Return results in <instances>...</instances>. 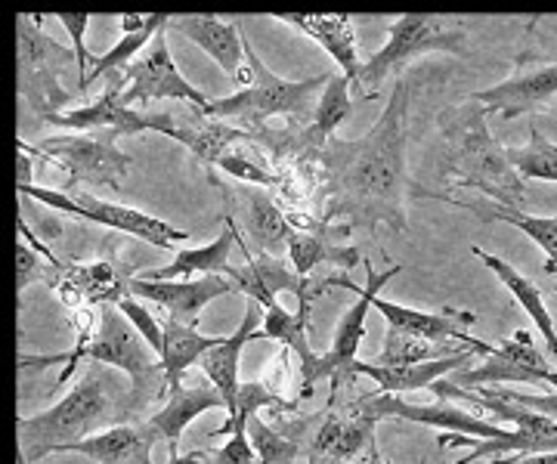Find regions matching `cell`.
I'll return each instance as SVG.
<instances>
[{
	"instance_id": "1",
	"label": "cell",
	"mask_w": 557,
	"mask_h": 464,
	"mask_svg": "<svg viewBox=\"0 0 557 464\" xmlns=\"http://www.w3.org/2000/svg\"><path fill=\"white\" fill-rule=\"evenodd\" d=\"M412 105V84L403 75L394 78L391 100L372 130L359 140H332L322 149V164L329 174V204L325 221H347V226L379 229V223L394 233H406V199H431L406 171V118Z\"/></svg>"
},
{
	"instance_id": "2",
	"label": "cell",
	"mask_w": 557,
	"mask_h": 464,
	"mask_svg": "<svg viewBox=\"0 0 557 464\" xmlns=\"http://www.w3.org/2000/svg\"><path fill=\"white\" fill-rule=\"evenodd\" d=\"M490 109L468 100L453 109H443L437 115L443 130V171L456 177L461 189H478L490 202L523 208L527 202V183L508 162L505 146L486 127Z\"/></svg>"
},
{
	"instance_id": "3",
	"label": "cell",
	"mask_w": 557,
	"mask_h": 464,
	"mask_svg": "<svg viewBox=\"0 0 557 464\" xmlns=\"http://www.w3.org/2000/svg\"><path fill=\"white\" fill-rule=\"evenodd\" d=\"M81 360L87 363L106 365V368H119L131 378V397H127V412L137 415L146 412L149 405L161 400L168 393V375H164V365H161L159 353L143 341L137 328L131 325V319L119 310V303H102L100 306V328L94 338L78 341V347L69 353V356H20L22 368L35 365L53 363H69L62 372V381L72 378V372L78 368Z\"/></svg>"
},
{
	"instance_id": "4",
	"label": "cell",
	"mask_w": 557,
	"mask_h": 464,
	"mask_svg": "<svg viewBox=\"0 0 557 464\" xmlns=\"http://www.w3.org/2000/svg\"><path fill=\"white\" fill-rule=\"evenodd\" d=\"M127 403L119 400V387L112 381L109 368H94L87 378H81L60 403L32 418H20V455L28 464L44 462L47 455H57L62 446L78 443L84 437H94L112 422H121Z\"/></svg>"
},
{
	"instance_id": "5",
	"label": "cell",
	"mask_w": 557,
	"mask_h": 464,
	"mask_svg": "<svg viewBox=\"0 0 557 464\" xmlns=\"http://www.w3.org/2000/svg\"><path fill=\"white\" fill-rule=\"evenodd\" d=\"M431 393L437 400H465V403L478 405L483 409L490 418L498 422L518 424L508 440H478V437H465V434H443L440 437V449L446 446H468L471 452L465 459H458L456 464H474L478 459H498L505 452H515V455H542V452H557V422L548 415H539L533 409H523L518 403H508L496 393H490L486 387H480L478 393L458 387L456 381H446L440 378L437 384H431Z\"/></svg>"
},
{
	"instance_id": "6",
	"label": "cell",
	"mask_w": 557,
	"mask_h": 464,
	"mask_svg": "<svg viewBox=\"0 0 557 464\" xmlns=\"http://www.w3.org/2000/svg\"><path fill=\"white\" fill-rule=\"evenodd\" d=\"M245 53H248V65H251V84L242 87L239 93H230L223 100H211L205 115L218 118V122L239 118V122L251 124V127L270 122L276 115H288L295 122H300V118L313 122L319 97L329 87L332 75L325 72V75H317V78H307V81H285V78H278L276 72H270L263 65V60L255 53L248 38H245Z\"/></svg>"
},
{
	"instance_id": "7",
	"label": "cell",
	"mask_w": 557,
	"mask_h": 464,
	"mask_svg": "<svg viewBox=\"0 0 557 464\" xmlns=\"http://www.w3.org/2000/svg\"><path fill=\"white\" fill-rule=\"evenodd\" d=\"M428 53L465 57L468 53L465 28L458 22L446 20V16H424V13H406V16L391 22L387 43L372 60L362 62L357 81L362 100H372L387 75L403 72V65H409L416 57H428Z\"/></svg>"
},
{
	"instance_id": "8",
	"label": "cell",
	"mask_w": 557,
	"mask_h": 464,
	"mask_svg": "<svg viewBox=\"0 0 557 464\" xmlns=\"http://www.w3.org/2000/svg\"><path fill=\"white\" fill-rule=\"evenodd\" d=\"M115 130H94V134H57L47 137L38 146H25L20 140L22 152H28L32 159L60 164L69 174V189L87 183V186H109L121 189L124 177L131 174V155L119 146Z\"/></svg>"
},
{
	"instance_id": "9",
	"label": "cell",
	"mask_w": 557,
	"mask_h": 464,
	"mask_svg": "<svg viewBox=\"0 0 557 464\" xmlns=\"http://www.w3.org/2000/svg\"><path fill=\"white\" fill-rule=\"evenodd\" d=\"M20 192L25 199H35V202L47 204L60 214H69V217H78V221L100 223V226H109L115 233H127L139 242H149L161 248V251H174L180 242H189V233L186 229H177L171 223L159 221L152 214H143L137 208H127V204L115 202H102L90 192H75V189H47V186H35V183H20ZM180 251V248H177Z\"/></svg>"
},
{
	"instance_id": "10",
	"label": "cell",
	"mask_w": 557,
	"mask_h": 464,
	"mask_svg": "<svg viewBox=\"0 0 557 464\" xmlns=\"http://www.w3.org/2000/svg\"><path fill=\"white\" fill-rule=\"evenodd\" d=\"M16 32H20V90L44 122L72 100V93L62 90L60 72L62 65L78 62V57L75 50H65L62 43L50 41L40 32L38 22H28V16H16Z\"/></svg>"
},
{
	"instance_id": "11",
	"label": "cell",
	"mask_w": 557,
	"mask_h": 464,
	"mask_svg": "<svg viewBox=\"0 0 557 464\" xmlns=\"http://www.w3.org/2000/svg\"><path fill=\"white\" fill-rule=\"evenodd\" d=\"M357 409L359 415H369V418H397V422H416L428 424V427H440L446 434H465V437H478V440H508L511 430H505L502 424L493 418H480L471 415L465 409H458L449 400H437L434 405H416L406 403L403 397L394 393H366L359 397L357 403L350 405Z\"/></svg>"
},
{
	"instance_id": "12",
	"label": "cell",
	"mask_w": 557,
	"mask_h": 464,
	"mask_svg": "<svg viewBox=\"0 0 557 464\" xmlns=\"http://www.w3.org/2000/svg\"><path fill=\"white\" fill-rule=\"evenodd\" d=\"M124 81H127V87H124L121 100L127 105H149L156 100L189 102L193 109H208L211 105V100L201 90H196L193 84L183 78V72L171 57V47H168V28L146 47L143 57H137L127 65Z\"/></svg>"
},
{
	"instance_id": "13",
	"label": "cell",
	"mask_w": 557,
	"mask_h": 464,
	"mask_svg": "<svg viewBox=\"0 0 557 464\" xmlns=\"http://www.w3.org/2000/svg\"><path fill=\"white\" fill-rule=\"evenodd\" d=\"M127 84L119 78H109V90H102L100 100H94L90 105H81L72 112H57L50 118H44V124L50 127H62L69 134H94V130H115L121 137H134V134H146L156 130L171 137L174 130V115L161 112V115H143L134 112L127 102L121 100Z\"/></svg>"
},
{
	"instance_id": "14",
	"label": "cell",
	"mask_w": 557,
	"mask_h": 464,
	"mask_svg": "<svg viewBox=\"0 0 557 464\" xmlns=\"http://www.w3.org/2000/svg\"><path fill=\"white\" fill-rule=\"evenodd\" d=\"M471 100L502 115V122H515L520 115H533L557 100V60L527 57L518 62L515 75L471 93Z\"/></svg>"
},
{
	"instance_id": "15",
	"label": "cell",
	"mask_w": 557,
	"mask_h": 464,
	"mask_svg": "<svg viewBox=\"0 0 557 464\" xmlns=\"http://www.w3.org/2000/svg\"><path fill=\"white\" fill-rule=\"evenodd\" d=\"M552 365L539 350L530 331H515L508 341L496 347L493 356L478 368H468L456 378L458 387H505V384H530V387H548Z\"/></svg>"
},
{
	"instance_id": "16",
	"label": "cell",
	"mask_w": 557,
	"mask_h": 464,
	"mask_svg": "<svg viewBox=\"0 0 557 464\" xmlns=\"http://www.w3.org/2000/svg\"><path fill=\"white\" fill-rule=\"evenodd\" d=\"M362 266H366V285H362V291L354 298V306H350V310L341 316V323L335 325L332 347H329V353H325L329 368H332V381H329L332 384V397L338 393L341 384L357 378V375H354V363H357L359 343L366 338V316H369V310H375V301L381 298V288L391 283V279H397L399 273H403V266H391V269H384V273H379L369 261H362Z\"/></svg>"
},
{
	"instance_id": "17",
	"label": "cell",
	"mask_w": 557,
	"mask_h": 464,
	"mask_svg": "<svg viewBox=\"0 0 557 464\" xmlns=\"http://www.w3.org/2000/svg\"><path fill=\"white\" fill-rule=\"evenodd\" d=\"M239 288L226 276H201V279H174V283H152L143 276H131L127 294L131 298H146V301L164 306L168 319L180 325L199 328L205 306L218 298L236 294Z\"/></svg>"
},
{
	"instance_id": "18",
	"label": "cell",
	"mask_w": 557,
	"mask_h": 464,
	"mask_svg": "<svg viewBox=\"0 0 557 464\" xmlns=\"http://www.w3.org/2000/svg\"><path fill=\"white\" fill-rule=\"evenodd\" d=\"M375 310L387 319V328H397V331H406V335H416V338H424V341L434 343H449L458 341L461 347H474L483 356H493L496 347L486 341H474L468 335L471 325H478V316L471 310H440V313H424V310H416V306H403V303L384 301L379 298L375 301Z\"/></svg>"
},
{
	"instance_id": "19",
	"label": "cell",
	"mask_w": 557,
	"mask_h": 464,
	"mask_svg": "<svg viewBox=\"0 0 557 464\" xmlns=\"http://www.w3.org/2000/svg\"><path fill=\"white\" fill-rule=\"evenodd\" d=\"M168 32H174L205 50L223 68V75H230L236 84H245V87L251 84V65H248V53H245L242 25L223 22L218 16H171Z\"/></svg>"
},
{
	"instance_id": "20",
	"label": "cell",
	"mask_w": 557,
	"mask_h": 464,
	"mask_svg": "<svg viewBox=\"0 0 557 464\" xmlns=\"http://www.w3.org/2000/svg\"><path fill=\"white\" fill-rule=\"evenodd\" d=\"M278 341L288 353L300 360V397H313V387L319 381H332L329 360L313 353L310 338H307V313H288L278 301L263 306V328L258 331V341Z\"/></svg>"
},
{
	"instance_id": "21",
	"label": "cell",
	"mask_w": 557,
	"mask_h": 464,
	"mask_svg": "<svg viewBox=\"0 0 557 464\" xmlns=\"http://www.w3.org/2000/svg\"><path fill=\"white\" fill-rule=\"evenodd\" d=\"M156 440H159V430L149 422L112 424L94 437L62 446L57 455L72 452V455H84L97 464H152Z\"/></svg>"
},
{
	"instance_id": "22",
	"label": "cell",
	"mask_w": 557,
	"mask_h": 464,
	"mask_svg": "<svg viewBox=\"0 0 557 464\" xmlns=\"http://www.w3.org/2000/svg\"><path fill=\"white\" fill-rule=\"evenodd\" d=\"M263 319V306L258 301H245V316H242L239 328L223 338L218 347H211L199 360V368L205 378L220 390V397L226 400V418L236 412V397H239V360L242 350L248 341H258V325Z\"/></svg>"
},
{
	"instance_id": "23",
	"label": "cell",
	"mask_w": 557,
	"mask_h": 464,
	"mask_svg": "<svg viewBox=\"0 0 557 464\" xmlns=\"http://www.w3.org/2000/svg\"><path fill=\"white\" fill-rule=\"evenodd\" d=\"M273 20L313 38L332 60L338 62L341 75H347L354 84L359 81L362 62L357 57V35H354L350 16H344V13H278Z\"/></svg>"
},
{
	"instance_id": "24",
	"label": "cell",
	"mask_w": 557,
	"mask_h": 464,
	"mask_svg": "<svg viewBox=\"0 0 557 464\" xmlns=\"http://www.w3.org/2000/svg\"><path fill=\"white\" fill-rule=\"evenodd\" d=\"M239 242V229L233 217H226V226L214 242L201 244V248H180L174 254L171 266H161L146 273L143 279H152V283H174V279H201V276H226L233 283V273L236 266L230 263L233 254V244Z\"/></svg>"
},
{
	"instance_id": "25",
	"label": "cell",
	"mask_w": 557,
	"mask_h": 464,
	"mask_svg": "<svg viewBox=\"0 0 557 464\" xmlns=\"http://www.w3.org/2000/svg\"><path fill=\"white\" fill-rule=\"evenodd\" d=\"M375 418L359 415L357 409L329 412V418L319 424L313 440L307 446V455H317L329 464H350L366 446L375 440Z\"/></svg>"
},
{
	"instance_id": "26",
	"label": "cell",
	"mask_w": 557,
	"mask_h": 464,
	"mask_svg": "<svg viewBox=\"0 0 557 464\" xmlns=\"http://www.w3.org/2000/svg\"><path fill=\"white\" fill-rule=\"evenodd\" d=\"M480 350L474 347H465L456 356H446V360H434V363H421V365H379V363H362L357 360L354 363V375H366L372 381L379 384L381 393H394V397H403V393H412V390H431V384H437L440 378L453 375L461 365L474 363ZM483 356V353H480Z\"/></svg>"
},
{
	"instance_id": "27",
	"label": "cell",
	"mask_w": 557,
	"mask_h": 464,
	"mask_svg": "<svg viewBox=\"0 0 557 464\" xmlns=\"http://www.w3.org/2000/svg\"><path fill=\"white\" fill-rule=\"evenodd\" d=\"M223 409L226 412V400L220 397V390L214 384L196 381L180 387L177 393H168V403L161 405L159 412L149 415V424L159 430V437L168 443V449H177L180 437L186 434V427L196 422L205 412Z\"/></svg>"
},
{
	"instance_id": "28",
	"label": "cell",
	"mask_w": 557,
	"mask_h": 464,
	"mask_svg": "<svg viewBox=\"0 0 557 464\" xmlns=\"http://www.w3.org/2000/svg\"><path fill=\"white\" fill-rule=\"evenodd\" d=\"M171 25V16L164 13H152V16H121V41L102 53V57H90V75L81 84V93H87V87L100 78H115V72H127V65L146 53V47L159 38L161 32Z\"/></svg>"
},
{
	"instance_id": "29",
	"label": "cell",
	"mask_w": 557,
	"mask_h": 464,
	"mask_svg": "<svg viewBox=\"0 0 557 464\" xmlns=\"http://www.w3.org/2000/svg\"><path fill=\"white\" fill-rule=\"evenodd\" d=\"M354 226H338V229H325V226H317V229H295L292 242H288V263L295 266V273H300L304 279L322 266V263H332V266H341V269H354L357 263H362L359 251L354 244H338L335 239H344L350 236Z\"/></svg>"
},
{
	"instance_id": "30",
	"label": "cell",
	"mask_w": 557,
	"mask_h": 464,
	"mask_svg": "<svg viewBox=\"0 0 557 464\" xmlns=\"http://www.w3.org/2000/svg\"><path fill=\"white\" fill-rule=\"evenodd\" d=\"M171 140L183 142L205 167H214L236 142L255 140V134L239 130V127H233L230 122L208 118L205 109H199V112H189V115H183V118H174Z\"/></svg>"
},
{
	"instance_id": "31",
	"label": "cell",
	"mask_w": 557,
	"mask_h": 464,
	"mask_svg": "<svg viewBox=\"0 0 557 464\" xmlns=\"http://www.w3.org/2000/svg\"><path fill=\"white\" fill-rule=\"evenodd\" d=\"M471 251H474L478 261H483V266H490V273L496 276L498 283L505 285V291H508V294L518 301L520 310L533 319V325L539 328V335L548 343V353L557 360V328L555 319H552V310H548V303H545V291H542L533 279H527L523 273H518L511 263L496 258V254L483 251L478 244H474Z\"/></svg>"
},
{
	"instance_id": "32",
	"label": "cell",
	"mask_w": 557,
	"mask_h": 464,
	"mask_svg": "<svg viewBox=\"0 0 557 464\" xmlns=\"http://www.w3.org/2000/svg\"><path fill=\"white\" fill-rule=\"evenodd\" d=\"M434 199L456 204V208H465V211L478 214L483 223H511L515 229L527 233V236L536 242V248H542V254H545V269H548V273H557V217H536V214H527L523 208H508V204L498 202H458V199L440 196V192Z\"/></svg>"
},
{
	"instance_id": "33",
	"label": "cell",
	"mask_w": 557,
	"mask_h": 464,
	"mask_svg": "<svg viewBox=\"0 0 557 464\" xmlns=\"http://www.w3.org/2000/svg\"><path fill=\"white\" fill-rule=\"evenodd\" d=\"M242 202H245L248 236H251V242L258 244V254H270V258L288 254V242L295 236V226L282 214V208L258 186L245 189Z\"/></svg>"
},
{
	"instance_id": "34",
	"label": "cell",
	"mask_w": 557,
	"mask_h": 464,
	"mask_svg": "<svg viewBox=\"0 0 557 464\" xmlns=\"http://www.w3.org/2000/svg\"><path fill=\"white\" fill-rule=\"evenodd\" d=\"M164 323V353H161V365H164V375H168V393H177L180 378L189 365H199V360L218 347L223 338H211V335H201L199 328H189V325H180L174 319H161Z\"/></svg>"
},
{
	"instance_id": "35",
	"label": "cell",
	"mask_w": 557,
	"mask_h": 464,
	"mask_svg": "<svg viewBox=\"0 0 557 464\" xmlns=\"http://www.w3.org/2000/svg\"><path fill=\"white\" fill-rule=\"evenodd\" d=\"M350 78L347 75H332L329 87L322 90L319 97L317 112H313V122L304 130V140L310 146L325 149L329 142L335 140V130H338L344 118H350L354 112V100H350Z\"/></svg>"
},
{
	"instance_id": "36",
	"label": "cell",
	"mask_w": 557,
	"mask_h": 464,
	"mask_svg": "<svg viewBox=\"0 0 557 464\" xmlns=\"http://www.w3.org/2000/svg\"><path fill=\"white\" fill-rule=\"evenodd\" d=\"M307 427V418L288 424L285 430H276L270 424H263L260 415H255L248 422V437L255 443V452H258L260 464H298V459L304 455V446H300L298 434Z\"/></svg>"
},
{
	"instance_id": "37",
	"label": "cell",
	"mask_w": 557,
	"mask_h": 464,
	"mask_svg": "<svg viewBox=\"0 0 557 464\" xmlns=\"http://www.w3.org/2000/svg\"><path fill=\"white\" fill-rule=\"evenodd\" d=\"M505 152L523 183H557V142L548 140L536 124H530L527 146H505Z\"/></svg>"
},
{
	"instance_id": "38",
	"label": "cell",
	"mask_w": 557,
	"mask_h": 464,
	"mask_svg": "<svg viewBox=\"0 0 557 464\" xmlns=\"http://www.w3.org/2000/svg\"><path fill=\"white\" fill-rule=\"evenodd\" d=\"M465 347H453V343H434L416 338V335H406L397 328H387V338L381 347L379 365H421L434 363V360H446V356H456Z\"/></svg>"
},
{
	"instance_id": "39",
	"label": "cell",
	"mask_w": 557,
	"mask_h": 464,
	"mask_svg": "<svg viewBox=\"0 0 557 464\" xmlns=\"http://www.w3.org/2000/svg\"><path fill=\"white\" fill-rule=\"evenodd\" d=\"M260 409H282V412H295L298 403L292 400H282L278 390H270L263 381H242L239 397H236V412L226 418V422L214 427L208 437H226V434H236L239 427H248V422L260 415Z\"/></svg>"
},
{
	"instance_id": "40",
	"label": "cell",
	"mask_w": 557,
	"mask_h": 464,
	"mask_svg": "<svg viewBox=\"0 0 557 464\" xmlns=\"http://www.w3.org/2000/svg\"><path fill=\"white\" fill-rule=\"evenodd\" d=\"M186 464H260L255 443L248 437V427H239L230 434V443L211 449V452H193L186 455Z\"/></svg>"
},
{
	"instance_id": "41",
	"label": "cell",
	"mask_w": 557,
	"mask_h": 464,
	"mask_svg": "<svg viewBox=\"0 0 557 464\" xmlns=\"http://www.w3.org/2000/svg\"><path fill=\"white\" fill-rule=\"evenodd\" d=\"M119 310L127 316V319H131V325H134L139 335H143V341L149 343V347L159 353V360H161V353H164V323H159V319H156V316H152V313H149L137 298H131V294H127V298H121Z\"/></svg>"
},
{
	"instance_id": "42",
	"label": "cell",
	"mask_w": 557,
	"mask_h": 464,
	"mask_svg": "<svg viewBox=\"0 0 557 464\" xmlns=\"http://www.w3.org/2000/svg\"><path fill=\"white\" fill-rule=\"evenodd\" d=\"M218 167L223 174H230V177H236V180L248 183V186H258V189H276L278 177H273L263 164L251 162V159H245L239 152H226L223 159L218 162Z\"/></svg>"
},
{
	"instance_id": "43",
	"label": "cell",
	"mask_w": 557,
	"mask_h": 464,
	"mask_svg": "<svg viewBox=\"0 0 557 464\" xmlns=\"http://www.w3.org/2000/svg\"><path fill=\"white\" fill-rule=\"evenodd\" d=\"M490 393H496V397H502V400H508V403H518L523 405V409H533V412H539V415H548V418H555L557 422V390L552 393H520V390H502V387H496V390H490Z\"/></svg>"
},
{
	"instance_id": "44",
	"label": "cell",
	"mask_w": 557,
	"mask_h": 464,
	"mask_svg": "<svg viewBox=\"0 0 557 464\" xmlns=\"http://www.w3.org/2000/svg\"><path fill=\"white\" fill-rule=\"evenodd\" d=\"M16 288H20V294L28 288L32 283H40L44 279V266H40V251L35 248H28L25 242L16 244Z\"/></svg>"
},
{
	"instance_id": "45",
	"label": "cell",
	"mask_w": 557,
	"mask_h": 464,
	"mask_svg": "<svg viewBox=\"0 0 557 464\" xmlns=\"http://www.w3.org/2000/svg\"><path fill=\"white\" fill-rule=\"evenodd\" d=\"M57 20H60L62 28L72 35L81 72H84V68H90V50H87V43H84V32H87V22H90V16H87V13H60Z\"/></svg>"
},
{
	"instance_id": "46",
	"label": "cell",
	"mask_w": 557,
	"mask_h": 464,
	"mask_svg": "<svg viewBox=\"0 0 557 464\" xmlns=\"http://www.w3.org/2000/svg\"><path fill=\"white\" fill-rule=\"evenodd\" d=\"M493 464H557V452H542V455H498Z\"/></svg>"
},
{
	"instance_id": "47",
	"label": "cell",
	"mask_w": 557,
	"mask_h": 464,
	"mask_svg": "<svg viewBox=\"0 0 557 464\" xmlns=\"http://www.w3.org/2000/svg\"><path fill=\"white\" fill-rule=\"evenodd\" d=\"M168 464H186V459H180L177 449H168Z\"/></svg>"
},
{
	"instance_id": "48",
	"label": "cell",
	"mask_w": 557,
	"mask_h": 464,
	"mask_svg": "<svg viewBox=\"0 0 557 464\" xmlns=\"http://www.w3.org/2000/svg\"><path fill=\"white\" fill-rule=\"evenodd\" d=\"M548 387H555V390H557V368H552V378H548Z\"/></svg>"
},
{
	"instance_id": "49",
	"label": "cell",
	"mask_w": 557,
	"mask_h": 464,
	"mask_svg": "<svg viewBox=\"0 0 557 464\" xmlns=\"http://www.w3.org/2000/svg\"><path fill=\"white\" fill-rule=\"evenodd\" d=\"M307 464H329V462H322V459H317V455H307Z\"/></svg>"
}]
</instances>
